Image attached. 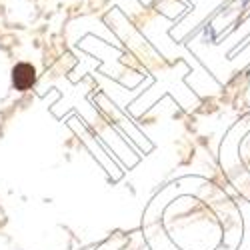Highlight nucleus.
<instances>
[{
    "mask_svg": "<svg viewBox=\"0 0 250 250\" xmlns=\"http://www.w3.org/2000/svg\"><path fill=\"white\" fill-rule=\"evenodd\" d=\"M34 82V68L30 64H18L14 68V86L18 90H26Z\"/></svg>",
    "mask_w": 250,
    "mask_h": 250,
    "instance_id": "nucleus-1",
    "label": "nucleus"
}]
</instances>
